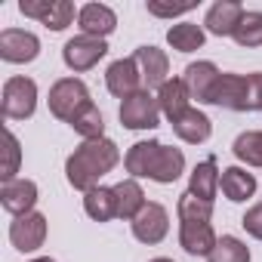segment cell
Listing matches in <instances>:
<instances>
[{
  "instance_id": "27",
  "label": "cell",
  "mask_w": 262,
  "mask_h": 262,
  "mask_svg": "<svg viewBox=\"0 0 262 262\" xmlns=\"http://www.w3.org/2000/svg\"><path fill=\"white\" fill-rule=\"evenodd\" d=\"M234 158L247 167H262V129H247L231 145Z\"/></svg>"
},
{
  "instance_id": "3",
  "label": "cell",
  "mask_w": 262,
  "mask_h": 262,
  "mask_svg": "<svg viewBox=\"0 0 262 262\" xmlns=\"http://www.w3.org/2000/svg\"><path fill=\"white\" fill-rule=\"evenodd\" d=\"M0 111L7 120H28L37 111V83L25 74L7 77L4 96H0Z\"/></svg>"
},
{
  "instance_id": "20",
  "label": "cell",
  "mask_w": 262,
  "mask_h": 262,
  "mask_svg": "<svg viewBox=\"0 0 262 262\" xmlns=\"http://www.w3.org/2000/svg\"><path fill=\"white\" fill-rule=\"evenodd\" d=\"M256 185H259L256 176L247 173L244 167H225L222 176H219V188L231 204H247L256 194Z\"/></svg>"
},
{
  "instance_id": "23",
  "label": "cell",
  "mask_w": 262,
  "mask_h": 262,
  "mask_svg": "<svg viewBox=\"0 0 262 262\" xmlns=\"http://www.w3.org/2000/svg\"><path fill=\"white\" fill-rule=\"evenodd\" d=\"M219 176H222V170L216 167L213 158H207V161H201V164L191 170V176H188V191L198 194V198H204V201H216V194H219Z\"/></svg>"
},
{
  "instance_id": "28",
  "label": "cell",
  "mask_w": 262,
  "mask_h": 262,
  "mask_svg": "<svg viewBox=\"0 0 262 262\" xmlns=\"http://www.w3.org/2000/svg\"><path fill=\"white\" fill-rule=\"evenodd\" d=\"M176 213H179V222H210L213 219V201H204L191 191H182Z\"/></svg>"
},
{
  "instance_id": "5",
  "label": "cell",
  "mask_w": 262,
  "mask_h": 262,
  "mask_svg": "<svg viewBox=\"0 0 262 262\" xmlns=\"http://www.w3.org/2000/svg\"><path fill=\"white\" fill-rule=\"evenodd\" d=\"M47 102H50L53 117L71 123V117H74L83 105H90L93 99H90V90H86V83H83L80 77H59V80L50 86V99H47Z\"/></svg>"
},
{
  "instance_id": "13",
  "label": "cell",
  "mask_w": 262,
  "mask_h": 262,
  "mask_svg": "<svg viewBox=\"0 0 262 262\" xmlns=\"http://www.w3.org/2000/svg\"><path fill=\"white\" fill-rule=\"evenodd\" d=\"M37 198H40V191H37L34 179H13V182L0 185V207H4L7 213H13V219L34 213Z\"/></svg>"
},
{
  "instance_id": "14",
  "label": "cell",
  "mask_w": 262,
  "mask_h": 262,
  "mask_svg": "<svg viewBox=\"0 0 262 262\" xmlns=\"http://www.w3.org/2000/svg\"><path fill=\"white\" fill-rule=\"evenodd\" d=\"M244 13L247 10L237 4V0H216V4L207 10V16H204V31H210L216 37H234Z\"/></svg>"
},
{
  "instance_id": "29",
  "label": "cell",
  "mask_w": 262,
  "mask_h": 262,
  "mask_svg": "<svg viewBox=\"0 0 262 262\" xmlns=\"http://www.w3.org/2000/svg\"><path fill=\"white\" fill-rule=\"evenodd\" d=\"M250 259H253L250 256V247L241 237H234V234H222L216 241L213 253L207 256V262H250Z\"/></svg>"
},
{
  "instance_id": "19",
  "label": "cell",
  "mask_w": 262,
  "mask_h": 262,
  "mask_svg": "<svg viewBox=\"0 0 262 262\" xmlns=\"http://www.w3.org/2000/svg\"><path fill=\"white\" fill-rule=\"evenodd\" d=\"M219 74H222V71H219L210 59H204V62H191V65L185 68L182 80H185V86H188L191 99H198V102L210 105V93H213V86H216Z\"/></svg>"
},
{
  "instance_id": "8",
  "label": "cell",
  "mask_w": 262,
  "mask_h": 262,
  "mask_svg": "<svg viewBox=\"0 0 262 262\" xmlns=\"http://www.w3.org/2000/svg\"><path fill=\"white\" fill-rule=\"evenodd\" d=\"M105 56H108V43L99 40V37H86V34H77V37L65 40V47H62V62L74 74L96 68Z\"/></svg>"
},
{
  "instance_id": "36",
  "label": "cell",
  "mask_w": 262,
  "mask_h": 262,
  "mask_svg": "<svg viewBox=\"0 0 262 262\" xmlns=\"http://www.w3.org/2000/svg\"><path fill=\"white\" fill-rule=\"evenodd\" d=\"M151 262H173V259H167V256H158V259H151Z\"/></svg>"
},
{
  "instance_id": "33",
  "label": "cell",
  "mask_w": 262,
  "mask_h": 262,
  "mask_svg": "<svg viewBox=\"0 0 262 262\" xmlns=\"http://www.w3.org/2000/svg\"><path fill=\"white\" fill-rule=\"evenodd\" d=\"M241 225H244V231H247L250 237L262 241V204H253V207H250V210L244 213Z\"/></svg>"
},
{
  "instance_id": "21",
  "label": "cell",
  "mask_w": 262,
  "mask_h": 262,
  "mask_svg": "<svg viewBox=\"0 0 262 262\" xmlns=\"http://www.w3.org/2000/svg\"><path fill=\"white\" fill-rule=\"evenodd\" d=\"M158 105H161V114L167 120H176L182 111L191 108V93L185 86L182 77H170L161 90H158Z\"/></svg>"
},
{
  "instance_id": "31",
  "label": "cell",
  "mask_w": 262,
  "mask_h": 262,
  "mask_svg": "<svg viewBox=\"0 0 262 262\" xmlns=\"http://www.w3.org/2000/svg\"><path fill=\"white\" fill-rule=\"evenodd\" d=\"M4 173H0V179L4 182H13V179H19L16 173H19V164H22V145H19V139H16V133L10 126H4Z\"/></svg>"
},
{
  "instance_id": "12",
  "label": "cell",
  "mask_w": 262,
  "mask_h": 262,
  "mask_svg": "<svg viewBox=\"0 0 262 262\" xmlns=\"http://www.w3.org/2000/svg\"><path fill=\"white\" fill-rule=\"evenodd\" d=\"M105 86H108V93L117 96L120 102L129 99L133 93H139V90H145V86H142L139 62H136L133 56H129V59H117V62H111L108 71H105Z\"/></svg>"
},
{
  "instance_id": "18",
  "label": "cell",
  "mask_w": 262,
  "mask_h": 262,
  "mask_svg": "<svg viewBox=\"0 0 262 262\" xmlns=\"http://www.w3.org/2000/svg\"><path fill=\"white\" fill-rule=\"evenodd\" d=\"M216 231L210 222H179V247L188 256H210L216 247Z\"/></svg>"
},
{
  "instance_id": "35",
  "label": "cell",
  "mask_w": 262,
  "mask_h": 262,
  "mask_svg": "<svg viewBox=\"0 0 262 262\" xmlns=\"http://www.w3.org/2000/svg\"><path fill=\"white\" fill-rule=\"evenodd\" d=\"M28 262H56V259H50V256H37V259H28Z\"/></svg>"
},
{
  "instance_id": "4",
  "label": "cell",
  "mask_w": 262,
  "mask_h": 262,
  "mask_svg": "<svg viewBox=\"0 0 262 262\" xmlns=\"http://www.w3.org/2000/svg\"><path fill=\"white\" fill-rule=\"evenodd\" d=\"M210 105H219L228 111H256L253 108V77L222 71L210 93Z\"/></svg>"
},
{
  "instance_id": "25",
  "label": "cell",
  "mask_w": 262,
  "mask_h": 262,
  "mask_svg": "<svg viewBox=\"0 0 262 262\" xmlns=\"http://www.w3.org/2000/svg\"><path fill=\"white\" fill-rule=\"evenodd\" d=\"M167 43L176 53H194V50H201L207 43V31L198 22H179V25H173L167 31Z\"/></svg>"
},
{
  "instance_id": "24",
  "label": "cell",
  "mask_w": 262,
  "mask_h": 262,
  "mask_svg": "<svg viewBox=\"0 0 262 262\" xmlns=\"http://www.w3.org/2000/svg\"><path fill=\"white\" fill-rule=\"evenodd\" d=\"M83 213L93 219V222H111L117 219V198H114V188H105V185H96L83 194Z\"/></svg>"
},
{
  "instance_id": "34",
  "label": "cell",
  "mask_w": 262,
  "mask_h": 262,
  "mask_svg": "<svg viewBox=\"0 0 262 262\" xmlns=\"http://www.w3.org/2000/svg\"><path fill=\"white\" fill-rule=\"evenodd\" d=\"M253 108L262 111V71H253Z\"/></svg>"
},
{
  "instance_id": "1",
  "label": "cell",
  "mask_w": 262,
  "mask_h": 262,
  "mask_svg": "<svg viewBox=\"0 0 262 262\" xmlns=\"http://www.w3.org/2000/svg\"><path fill=\"white\" fill-rule=\"evenodd\" d=\"M123 167L129 179H151L158 185H173L185 173V155L182 148L164 145L158 139H142L126 148Z\"/></svg>"
},
{
  "instance_id": "2",
  "label": "cell",
  "mask_w": 262,
  "mask_h": 262,
  "mask_svg": "<svg viewBox=\"0 0 262 262\" xmlns=\"http://www.w3.org/2000/svg\"><path fill=\"white\" fill-rule=\"evenodd\" d=\"M120 164V148L114 139L102 136V139H90V142H80L68 161H65V179L71 188L77 191H90L99 185L102 176H108L114 167Z\"/></svg>"
},
{
  "instance_id": "11",
  "label": "cell",
  "mask_w": 262,
  "mask_h": 262,
  "mask_svg": "<svg viewBox=\"0 0 262 262\" xmlns=\"http://www.w3.org/2000/svg\"><path fill=\"white\" fill-rule=\"evenodd\" d=\"M47 216L43 213H28V216H16L10 222V244L19 253H37L47 241Z\"/></svg>"
},
{
  "instance_id": "9",
  "label": "cell",
  "mask_w": 262,
  "mask_h": 262,
  "mask_svg": "<svg viewBox=\"0 0 262 262\" xmlns=\"http://www.w3.org/2000/svg\"><path fill=\"white\" fill-rule=\"evenodd\" d=\"M129 228H133V237H136L139 244L155 247V244H161V241L170 234V213H167L164 204L148 201V204L142 207V213L129 222Z\"/></svg>"
},
{
  "instance_id": "30",
  "label": "cell",
  "mask_w": 262,
  "mask_h": 262,
  "mask_svg": "<svg viewBox=\"0 0 262 262\" xmlns=\"http://www.w3.org/2000/svg\"><path fill=\"white\" fill-rule=\"evenodd\" d=\"M234 43L237 47H247V50L262 47V10H247L244 13L241 25L234 31Z\"/></svg>"
},
{
  "instance_id": "17",
  "label": "cell",
  "mask_w": 262,
  "mask_h": 262,
  "mask_svg": "<svg viewBox=\"0 0 262 262\" xmlns=\"http://www.w3.org/2000/svg\"><path fill=\"white\" fill-rule=\"evenodd\" d=\"M173 133L185 142V145H204L210 136H213V120L201 111V108H188L182 111L176 120H170Z\"/></svg>"
},
{
  "instance_id": "15",
  "label": "cell",
  "mask_w": 262,
  "mask_h": 262,
  "mask_svg": "<svg viewBox=\"0 0 262 262\" xmlns=\"http://www.w3.org/2000/svg\"><path fill=\"white\" fill-rule=\"evenodd\" d=\"M77 28L86 37H99L105 40L108 34H114L117 28V13L108 4H83L77 10Z\"/></svg>"
},
{
  "instance_id": "6",
  "label": "cell",
  "mask_w": 262,
  "mask_h": 262,
  "mask_svg": "<svg viewBox=\"0 0 262 262\" xmlns=\"http://www.w3.org/2000/svg\"><path fill=\"white\" fill-rule=\"evenodd\" d=\"M120 126L126 129H158L161 126V105L158 96H151V90H139L129 99L120 102Z\"/></svg>"
},
{
  "instance_id": "26",
  "label": "cell",
  "mask_w": 262,
  "mask_h": 262,
  "mask_svg": "<svg viewBox=\"0 0 262 262\" xmlns=\"http://www.w3.org/2000/svg\"><path fill=\"white\" fill-rule=\"evenodd\" d=\"M74 133L83 139V142H90V139H102L105 136V120H102V111L90 102V105H83L74 117H71V123H68Z\"/></svg>"
},
{
  "instance_id": "10",
  "label": "cell",
  "mask_w": 262,
  "mask_h": 262,
  "mask_svg": "<svg viewBox=\"0 0 262 262\" xmlns=\"http://www.w3.org/2000/svg\"><path fill=\"white\" fill-rule=\"evenodd\" d=\"M40 56V37L25 28H4L0 31V59L10 65H28Z\"/></svg>"
},
{
  "instance_id": "22",
  "label": "cell",
  "mask_w": 262,
  "mask_h": 262,
  "mask_svg": "<svg viewBox=\"0 0 262 262\" xmlns=\"http://www.w3.org/2000/svg\"><path fill=\"white\" fill-rule=\"evenodd\" d=\"M111 188H114V198H117V219L133 222V219L142 213V207L148 204V201H145V191H142V185H139V179H120V182L111 185Z\"/></svg>"
},
{
  "instance_id": "7",
  "label": "cell",
  "mask_w": 262,
  "mask_h": 262,
  "mask_svg": "<svg viewBox=\"0 0 262 262\" xmlns=\"http://www.w3.org/2000/svg\"><path fill=\"white\" fill-rule=\"evenodd\" d=\"M19 13L28 19H37L50 31H65L77 19L71 0H19Z\"/></svg>"
},
{
  "instance_id": "32",
  "label": "cell",
  "mask_w": 262,
  "mask_h": 262,
  "mask_svg": "<svg viewBox=\"0 0 262 262\" xmlns=\"http://www.w3.org/2000/svg\"><path fill=\"white\" fill-rule=\"evenodd\" d=\"M198 4H158V0H148L145 4V10L151 13V16H161V19H176V16H185V13H191Z\"/></svg>"
},
{
  "instance_id": "16",
  "label": "cell",
  "mask_w": 262,
  "mask_h": 262,
  "mask_svg": "<svg viewBox=\"0 0 262 262\" xmlns=\"http://www.w3.org/2000/svg\"><path fill=\"white\" fill-rule=\"evenodd\" d=\"M133 59L139 62V71H142V83H145V90H151V86H164L167 80H170V56L161 50V47H139L136 53H133Z\"/></svg>"
}]
</instances>
